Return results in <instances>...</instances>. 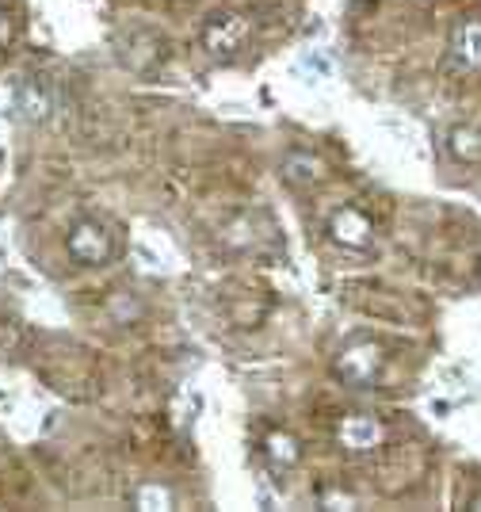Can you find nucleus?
I'll use <instances>...</instances> for the list:
<instances>
[{
    "label": "nucleus",
    "mask_w": 481,
    "mask_h": 512,
    "mask_svg": "<svg viewBox=\"0 0 481 512\" xmlns=\"http://www.w3.org/2000/svg\"><path fill=\"white\" fill-rule=\"evenodd\" d=\"M382 367H386V348L371 337H356V341H348L340 352H336L333 360V375L340 383L356 386H375L378 375H382Z\"/></svg>",
    "instance_id": "f257e3e1"
},
{
    "label": "nucleus",
    "mask_w": 481,
    "mask_h": 512,
    "mask_svg": "<svg viewBox=\"0 0 481 512\" xmlns=\"http://www.w3.org/2000/svg\"><path fill=\"white\" fill-rule=\"evenodd\" d=\"M252 39V20L245 12H218V16H210L203 23V31H199V43L207 50L210 58H218V62H230L237 58Z\"/></svg>",
    "instance_id": "f03ea898"
},
{
    "label": "nucleus",
    "mask_w": 481,
    "mask_h": 512,
    "mask_svg": "<svg viewBox=\"0 0 481 512\" xmlns=\"http://www.w3.org/2000/svg\"><path fill=\"white\" fill-rule=\"evenodd\" d=\"M65 249H69V256H73L77 264H84V268H100V264H107L111 253H115V241H111V230H107L104 222L81 218V222L69 226Z\"/></svg>",
    "instance_id": "7ed1b4c3"
},
{
    "label": "nucleus",
    "mask_w": 481,
    "mask_h": 512,
    "mask_svg": "<svg viewBox=\"0 0 481 512\" xmlns=\"http://www.w3.org/2000/svg\"><path fill=\"white\" fill-rule=\"evenodd\" d=\"M329 237H333L340 249H352V253H363L375 245V218L356 207V203H344L329 214Z\"/></svg>",
    "instance_id": "20e7f679"
},
{
    "label": "nucleus",
    "mask_w": 481,
    "mask_h": 512,
    "mask_svg": "<svg viewBox=\"0 0 481 512\" xmlns=\"http://www.w3.org/2000/svg\"><path fill=\"white\" fill-rule=\"evenodd\" d=\"M333 436L344 451L367 455V451H375L386 440V425L378 417H371V413H344L333 425Z\"/></svg>",
    "instance_id": "39448f33"
},
{
    "label": "nucleus",
    "mask_w": 481,
    "mask_h": 512,
    "mask_svg": "<svg viewBox=\"0 0 481 512\" xmlns=\"http://www.w3.org/2000/svg\"><path fill=\"white\" fill-rule=\"evenodd\" d=\"M12 107L23 123H46L54 115V88L42 77H23L20 85L12 88Z\"/></svg>",
    "instance_id": "423d86ee"
},
{
    "label": "nucleus",
    "mask_w": 481,
    "mask_h": 512,
    "mask_svg": "<svg viewBox=\"0 0 481 512\" xmlns=\"http://www.w3.org/2000/svg\"><path fill=\"white\" fill-rule=\"evenodd\" d=\"M279 172H283V180L291 184L294 192H314V188H321V184H325L329 165H325L314 150H291L287 157H283Z\"/></svg>",
    "instance_id": "0eeeda50"
},
{
    "label": "nucleus",
    "mask_w": 481,
    "mask_h": 512,
    "mask_svg": "<svg viewBox=\"0 0 481 512\" xmlns=\"http://www.w3.org/2000/svg\"><path fill=\"white\" fill-rule=\"evenodd\" d=\"M447 153L459 165H481V127L474 123H455L447 130Z\"/></svg>",
    "instance_id": "6e6552de"
},
{
    "label": "nucleus",
    "mask_w": 481,
    "mask_h": 512,
    "mask_svg": "<svg viewBox=\"0 0 481 512\" xmlns=\"http://www.w3.org/2000/svg\"><path fill=\"white\" fill-rule=\"evenodd\" d=\"M451 54L459 58L466 69L481 73V20H462L451 31Z\"/></svg>",
    "instance_id": "1a4fd4ad"
},
{
    "label": "nucleus",
    "mask_w": 481,
    "mask_h": 512,
    "mask_svg": "<svg viewBox=\"0 0 481 512\" xmlns=\"http://www.w3.org/2000/svg\"><path fill=\"white\" fill-rule=\"evenodd\" d=\"M264 455H268L272 467L291 470V467H298V459H302V444L294 440L287 428H272V432L264 436Z\"/></svg>",
    "instance_id": "9d476101"
},
{
    "label": "nucleus",
    "mask_w": 481,
    "mask_h": 512,
    "mask_svg": "<svg viewBox=\"0 0 481 512\" xmlns=\"http://www.w3.org/2000/svg\"><path fill=\"white\" fill-rule=\"evenodd\" d=\"M172 505H176V501H172V493H168L165 486H153V482H146V486H138V490H134V509L168 512Z\"/></svg>",
    "instance_id": "9b49d317"
},
{
    "label": "nucleus",
    "mask_w": 481,
    "mask_h": 512,
    "mask_svg": "<svg viewBox=\"0 0 481 512\" xmlns=\"http://www.w3.org/2000/svg\"><path fill=\"white\" fill-rule=\"evenodd\" d=\"M12 39H16V20H12L8 8H0V50L12 46Z\"/></svg>",
    "instance_id": "f8f14e48"
},
{
    "label": "nucleus",
    "mask_w": 481,
    "mask_h": 512,
    "mask_svg": "<svg viewBox=\"0 0 481 512\" xmlns=\"http://www.w3.org/2000/svg\"><path fill=\"white\" fill-rule=\"evenodd\" d=\"M321 505H329V509H356V497H348V493H321Z\"/></svg>",
    "instance_id": "ddd939ff"
},
{
    "label": "nucleus",
    "mask_w": 481,
    "mask_h": 512,
    "mask_svg": "<svg viewBox=\"0 0 481 512\" xmlns=\"http://www.w3.org/2000/svg\"><path fill=\"white\" fill-rule=\"evenodd\" d=\"M466 509H470V512H481V493H474V497H470V505H466Z\"/></svg>",
    "instance_id": "4468645a"
}]
</instances>
